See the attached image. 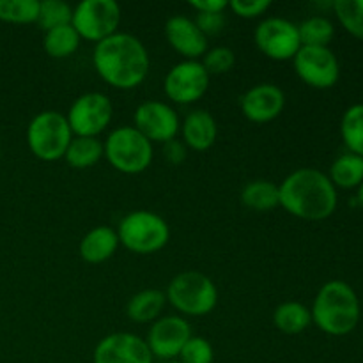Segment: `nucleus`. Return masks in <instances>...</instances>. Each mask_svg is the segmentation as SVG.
<instances>
[{
    "instance_id": "obj_1",
    "label": "nucleus",
    "mask_w": 363,
    "mask_h": 363,
    "mask_svg": "<svg viewBox=\"0 0 363 363\" xmlns=\"http://www.w3.org/2000/svg\"><path fill=\"white\" fill-rule=\"evenodd\" d=\"M96 73L113 89L130 91L147 78L151 57L144 43L128 32H116L94 46Z\"/></svg>"
},
{
    "instance_id": "obj_2",
    "label": "nucleus",
    "mask_w": 363,
    "mask_h": 363,
    "mask_svg": "<svg viewBox=\"0 0 363 363\" xmlns=\"http://www.w3.org/2000/svg\"><path fill=\"white\" fill-rule=\"evenodd\" d=\"M280 206L289 215L319 222L337 209V188L326 174L318 169H298L279 184Z\"/></svg>"
},
{
    "instance_id": "obj_3",
    "label": "nucleus",
    "mask_w": 363,
    "mask_h": 363,
    "mask_svg": "<svg viewBox=\"0 0 363 363\" xmlns=\"http://www.w3.org/2000/svg\"><path fill=\"white\" fill-rule=\"evenodd\" d=\"M311 314L312 323L321 332L342 337L353 332L360 323V300L350 284L330 280L315 294Z\"/></svg>"
},
{
    "instance_id": "obj_4",
    "label": "nucleus",
    "mask_w": 363,
    "mask_h": 363,
    "mask_svg": "<svg viewBox=\"0 0 363 363\" xmlns=\"http://www.w3.org/2000/svg\"><path fill=\"white\" fill-rule=\"evenodd\" d=\"M167 303L179 314L190 318H202L215 311L218 303V289L206 273L181 272L169 282L165 291Z\"/></svg>"
},
{
    "instance_id": "obj_5",
    "label": "nucleus",
    "mask_w": 363,
    "mask_h": 363,
    "mask_svg": "<svg viewBox=\"0 0 363 363\" xmlns=\"http://www.w3.org/2000/svg\"><path fill=\"white\" fill-rule=\"evenodd\" d=\"M119 245L138 255H149L167 247L170 227L158 213L138 209L124 216L117 225Z\"/></svg>"
},
{
    "instance_id": "obj_6",
    "label": "nucleus",
    "mask_w": 363,
    "mask_h": 363,
    "mask_svg": "<svg viewBox=\"0 0 363 363\" xmlns=\"http://www.w3.org/2000/svg\"><path fill=\"white\" fill-rule=\"evenodd\" d=\"M73 137L66 116L57 110L39 112L32 117L27 128L28 149L41 162H57L64 158Z\"/></svg>"
},
{
    "instance_id": "obj_7",
    "label": "nucleus",
    "mask_w": 363,
    "mask_h": 363,
    "mask_svg": "<svg viewBox=\"0 0 363 363\" xmlns=\"http://www.w3.org/2000/svg\"><path fill=\"white\" fill-rule=\"evenodd\" d=\"M106 162L123 174H140L152 163V144L133 126L116 128L103 142Z\"/></svg>"
},
{
    "instance_id": "obj_8",
    "label": "nucleus",
    "mask_w": 363,
    "mask_h": 363,
    "mask_svg": "<svg viewBox=\"0 0 363 363\" xmlns=\"http://www.w3.org/2000/svg\"><path fill=\"white\" fill-rule=\"evenodd\" d=\"M121 18L123 13L116 0H84L73 7L71 25L82 39L98 45L119 32Z\"/></svg>"
},
{
    "instance_id": "obj_9",
    "label": "nucleus",
    "mask_w": 363,
    "mask_h": 363,
    "mask_svg": "<svg viewBox=\"0 0 363 363\" xmlns=\"http://www.w3.org/2000/svg\"><path fill=\"white\" fill-rule=\"evenodd\" d=\"M113 105L103 92H85L78 96L69 106L66 119L74 137H94L106 130L112 123Z\"/></svg>"
},
{
    "instance_id": "obj_10",
    "label": "nucleus",
    "mask_w": 363,
    "mask_h": 363,
    "mask_svg": "<svg viewBox=\"0 0 363 363\" xmlns=\"http://www.w3.org/2000/svg\"><path fill=\"white\" fill-rule=\"evenodd\" d=\"M254 39L259 52L264 53L272 60L294 59L298 50L301 48L298 25L280 16L262 20L255 28Z\"/></svg>"
},
{
    "instance_id": "obj_11",
    "label": "nucleus",
    "mask_w": 363,
    "mask_h": 363,
    "mask_svg": "<svg viewBox=\"0 0 363 363\" xmlns=\"http://www.w3.org/2000/svg\"><path fill=\"white\" fill-rule=\"evenodd\" d=\"M209 73L201 60H181L170 67L163 82L167 98L177 105H190L199 101L209 89Z\"/></svg>"
},
{
    "instance_id": "obj_12",
    "label": "nucleus",
    "mask_w": 363,
    "mask_h": 363,
    "mask_svg": "<svg viewBox=\"0 0 363 363\" xmlns=\"http://www.w3.org/2000/svg\"><path fill=\"white\" fill-rule=\"evenodd\" d=\"M301 82L314 89H330L339 82L340 66L328 46H301L293 59Z\"/></svg>"
},
{
    "instance_id": "obj_13",
    "label": "nucleus",
    "mask_w": 363,
    "mask_h": 363,
    "mask_svg": "<svg viewBox=\"0 0 363 363\" xmlns=\"http://www.w3.org/2000/svg\"><path fill=\"white\" fill-rule=\"evenodd\" d=\"M190 323L183 315H162L147 332V344L152 358L160 362L176 360L184 344L191 339Z\"/></svg>"
},
{
    "instance_id": "obj_14",
    "label": "nucleus",
    "mask_w": 363,
    "mask_h": 363,
    "mask_svg": "<svg viewBox=\"0 0 363 363\" xmlns=\"http://www.w3.org/2000/svg\"><path fill=\"white\" fill-rule=\"evenodd\" d=\"M133 128L140 131L149 142H165L174 140L179 133L181 123L179 116L170 105L163 101H144L137 106L133 113Z\"/></svg>"
},
{
    "instance_id": "obj_15",
    "label": "nucleus",
    "mask_w": 363,
    "mask_h": 363,
    "mask_svg": "<svg viewBox=\"0 0 363 363\" xmlns=\"http://www.w3.org/2000/svg\"><path fill=\"white\" fill-rule=\"evenodd\" d=\"M145 339L130 332H116L103 337L94 347L92 363H152Z\"/></svg>"
},
{
    "instance_id": "obj_16",
    "label": "nucleus",
    "mask_w": 363,
    "mask_h": 363,
    "mask_svg": "<svg viewBox=\"0 0 363 363\" xmlns=\"http://www.w3.org/2000/svg\"><path fill=\"white\" fill-rule=\"evenodd\" d=\"M240 106L243 116L252 123H272L284 112L286 94L275 84H257L241 96Z\"/></svg>"
},
{
    "instance_id": "obj_17",
    "label": "nucleus",
    "mask_w": 363,
    "mask_h": 363,
    "mask_svg": "<svg viewBox=\"0 0 363 363\" xmlns=\"http://www.w3.org/2000/svg\"><path fill=\"white\" fill-rule=\"evenodd\" d=\"M165 38L169 45L186 60H197L208 52V35L197 27L195 20L177 14L167 20Z\"/></svg>"
},
{
    "instance_id": "obj_18",
    "label": "nucleus",
    "mask_w": 363,
    "mask_h": 363,
    "mask_svg": "<svg viewBox=\"0 0 363 363\" xmlns=\"http://www.w3.org/2000/svg\"><path fill=\"white\" fill-rule=\"evenodd\" d=\"M181 135H183V144L194 151H208L213 147L218 137V126L216 121L208 110H194L184 117L181 124Z\"/></svg>"
},
{
    "instance_id": "obj_19",
    "label": "nucleus",
    "mask_w": 363,
    "mask_h": 363,
    "mask_svg": "<svg viewBox=\"0 0 363 363\" xmlns=\"http://www.w3.org/2000/svg\"><path fill=\"white\" fill-rule=\"evenodd\" d=\"M119 248L117 230L108 225H98L89 230L80 241V257L89 264H101L113 257Z\"/></svg>"
},
{
    "instance_id": "obj_20",
    "label": "nucleus",
    "mask_w": 363,
    "mask_h": 363,
    "mask_svg": "<svg viewBox=\"0 0 363 363\" xmlns=\"http://www.w3.org/2000/svg\"><path fill=\"white\" fill-rule=\"evenodd\" d=\"M167 296L160 289H142L130 298L126 305L128 318L133 323H155L165 311Z\"/></svg>"
},
{
    "instance_id": "obj_21",
    "label": "nucleus",
    "mask_w": 363,
    "mask_h": 363,
    "mask_svg": "<svg viewBox=\"0 0 363 363\" xmlns=\"http://www.w3.org/2000/svg\"><path fill=\"white\" fill-rule=\"evenodd\" d=\"M273 325L279 332L298 335L312 325L311 308L300 301H284L273 312Z\"/></svg>"
},
{
    "instance_id": "obj_22",
    "label": "nucleus",
    "mask_w": 363,
    "mask_h": 363,
    "mask_svg": "<svg viewBox=\"0 0 363 363\" xmlns=\"http://www.w3.org/2000/svg\"><path fill=\"white\" fill-rule=\"evenodd\" d=\"M241 202L252 211H272L277 206H280L279 184L266 179L250 181L241 190Z\"/></svg>"
},
{
    "instance_id": "obj_23",
    "label": "nucleus",
    "mask_w": 363,
    "mask_h": 363,
    "mask_svg": "<svg viewBox=\"0 0 363 363\" xmlns=\"http://www.w3.org/2000/svg\"><path fill=\"white\" fill-rule=\"evenodd\" d=\"M103 156H105V149H103V142L99 138L73 137L71 144L67 145L64 160L73 169L84 170L96 165Z\"/></svg>"
},
{
    "instance_id": "obj_24",
    "label": "nucleus",
    "mask_w": 363,
    "mask_h": 363,
    "mask_svg": "<svg viewBox=\"0 0 363 363\" xmlns=\"http://www.w3.org/2000/svg\"><path fill=\"white\" fill-rule=\"evenodd\" d=\"M330 181L335 188L353 190L363 183V158L353 152L339 156L330 167Z\"/></svg>"
},
{
    "instance_id": "obj_25",
    "label": "nucleus",
    "mask_w": 363,
    "mask_h": 363,
    "mask_svg": "<svg viewBox=\"0 0 363 363\" xmlns=\"http://www.w3.org/2000/svg\"><path fill=\"white\" fill-rule=\"evenodd\" d=\"M80 43L82 38L74 30L73 25L69 23L45 32L43 48H45L46 55H50L52 59H66V57H71L77 52Z\"/></svg>"
},
{
    "instance_id": "obj_26",
    "label": "nucleus",
    "mask_w": 363,
    "mask_h": 363,
    "mask_svg": "<svg viewBox=\"0 0 363 363\" xmlns=\"http://www.w3.org/2000/svg\"><path fill=\"white\" fill-rule=\"evenodd\" d=\"M340 135L350 152L363 158V103L346 110L340 123Z\"/></svg>"
},
{
    "instance_id": "obj_27",
    "label": "nucleus",
    "mask_w": 363,
    "mask_h": 363,
    "mask_svg": "<svg viewBox=\"0 0 363 363\" xmlns=\"http://www.w3.org/2000/svg\"><path fill=\"white\" fill-rule=\"evenodd\" d=\"M301 46H328L335 35V27L325 16H311L298 25Z\"/></svg>"
},
{
    "instance_id": "obj_28",
    "label": "nucleus",
    "mask_w": 363,
    "mask_h": 363,
    "mask_svg": "<svg viewBox=\"0 0 363 363\" xmlns=\"http://www.w3.org/2000/svg\"><path fill=\"white\" fill-rule=\"evenodd\" d=\"M73 20V7L62 0H43L39 2V14L35 23L45 32L69 25Z\"/></svg>"
},
{
    "instance_id": "obj_29",
    "label": "nucleus",
    "mask_w": 363,
    "mask_h": 363,
    "mask_svg": "<svg viewBox=\"0 0 363 363\" xmlns=\"http://www.w3.org/2000/svg\"><path fill=\"white\" fill-rule=\"evenodd\" d=\"M38 14V0H0V21L16 25L35 23Z\"/></svg>"
},
{
    "instance_id": "obj_30",
    "label": "nucleus",
    "mask_w": 363,
    "mask_h": 363,
    "mask_svg": "<svg viewBox=\"0 0 363 363\" xmlns=\"http://www.w3.org/2000/svg\"><path fill=\"white\" fill-rule=\"evenodd\" d=\"M333 11L351 35L363 39V0H335Z\"/></svg>"
},
{
    "instance_id": "obj_31",
    "label": "nucleus",
    "mask_w": 363,
    "mask_h": 363,
    "mask_svg": "<svg viewBox=\"0 0 363 363\" xmlns=\"http://www.w3.org/2000/svg\"><path fill=\"white\" fill-rule=\"evenodd\" d=\"M201 62L209 73V77L211 74L229 73L236 66V53L230 48H227V46H215V48H209L204 53Z\"/></svg>"
},
{
    "instance_id": "obj_32",
    "label": "nucleus",
    "mask_w": 363,
    "mask_h": 363,
    "mask_svg": "<svg viewBox=\"0 0 363 363\" xmlns=\"http://www.w3.org/2000/svg\"><path fill=\"white\" fill-rule=\"evenodd\" d=\"M177 360L181 363H213L215 351H213L209 340H206L204 337L191 335V339L184 344Z\"/></svg>"
},
{
    "instance_id": "obj_33",
    "label": "nucleus",
    "mask_w": 363,
    "mask_h": 363,
    "mask_svg": "<svg viewBox=\"0 0 363 363\" xmlns=\"http://www.w3.org/2000/svg\"><path fill=\"white\" fill-rule=\"evenodd\" d=\"M269 7H272L269 0H230L229 2V9L236 16L245 18V20L262 16V14H266V11Z\"/></svg>"
},
{
    "instance_id": "obj_34",
    "label": "nucleus",
    "mask_w": 363,
    "mask_h": 363,
    "mask_svg": "<svg viewBox=\"0 0 363 363\" xmlns=\"http://www.w3.org/2000/svg\"><path fill=\"white\" fill-rule=\"evenodd\" d=\"M195 23L197 27L204 32V35H215L225 25V16L223 13H197L195 16Z\"/></svg>"
},
{
    "instance_id": "obj_35",
    "label": "nucleus",
    "mask_w": 363,
    "mask_h": 363,
    "mask_svg": "<svg viewBox=\"0 0 363 363\" xmlns=\"http://www.w3.org/2000/svg\"><path fill=\"white\" fill-rule=\"evenodd\" d=\"M188 147L181 140L174 138V140H169L163 144V156L169 163L172 165H177V163H183L186 160Z\"/></svg>"
},
{
    "instance_id": "obj_36",
    "label": "nucleus",
    "mask_w": 363,
    "mask_h": 363,
    "mask_svg": "<svg viewBox=\"0 0 363 363\" xmlns=\"http://www.w3.org/2000/svg\"><path fill=\"white\" fill-rule=\"evenodd\" d=\"M190 7L195 13H225L229 2L225 0H190Z\"/></svg>"
},
{
    "instance_id": "obj_37",
    "label": "nucleus",
    "mask_w": 363,
    "mask_h": 363,
    "mask_svg": "<svg viewBox=\"0 0 363 363\" xmlns=\"http://www.w3.org/2000/svg\"><path fill=\"white\" fill-rule=\"evenodd\" d=\"M357 201H358V204H360L362 208H363V183L360 184V186H358V197H357Z\"/></svg>"
},
{
    "instance_id": "obj_38",
    "label": "nucleus",
    "mask_w": 363,
    "mask_h": 363,
    "mask_svg": "<svg viewBox=\"0 0 363 363\" xmlns=\"http://www.w3.org/2000/svg\"><path fill=\"white\" fill-rule=\"evenodd\" d=\"M152 363H181L179 360H177V358H176V360H169V362H152Z\"/></svg>"
},
{
    "instance_id": "obj_39",
    "label": "nucleus",
    "mask_w": 363,
    "mask_h": 363,
    "mask_svg": "<svg viewBox=\"0 0 363 363\" xmlns=\"http://www.w3.org/2000/svg\"><path fill=\"white\" fill-rule=\"evenodd\" d=\"M0 158H2V144H0Z\"/></svg>"
}]
</instances>
